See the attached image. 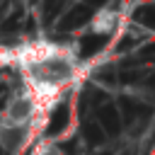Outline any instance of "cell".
<instances>
[{
  "instance_id": "1",
  "label": "cell",
  "mask_w": 155,
  "mask_h": 155,
  "mask_svg": "<svg viewBox=\"0 0 155 155\" xmlns=\"http://www.w3.org/2000/svg\"><path fill=\"white\" fill-rule=\"evenodd\" d=\"M114 27H116V12L111 7H104L92 17V31L94 34H109Z\"/></svg>"
},
{
  "instance_id": "2",
  "label": "cell",
  "mask_w": 155,
  "mask_h": 155,
  "mask_svg": "<svg viewBox=\"0 0 155 155\" xmlns=\"http://www.w3.org/2000/svg\"><path fill=\"white\" fill-rule=\"evenodd\" d=\"M34 155H56V153H53L48 145H39V148L34 150Z\"/></svg>"
}]
</instances>
